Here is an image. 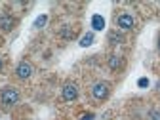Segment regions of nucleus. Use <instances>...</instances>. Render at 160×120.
Masks as SVG:
<instances>
[{"mask_svg": "<svg viewBox=\"0 0 160 120\" xmlns=\"http://www.w3.org/2000/svg\"><path fill=\"white\" fill-rule=\"evenodd\" d=\"M92 27H93V31H103L105 29V17L99 15V13L92 15Z\"/></svg>", "mask_w": 160, "mask_h": 120, "instance_id": "obj_10", "label": "nucleus"}, {"mask_svg": "<svg viewBox=\"0 0 160 120\" xmlns=\"http://www.w3.org/2000/svg\"><path fill=\"white\" fill-rule=\"evenodd\" d=\"M107 40H109V44H111V46H120V44H124V42H126V36H124V32H120V31L114 29V31L109 32Z\"/></svg>", "mask_w": 160, "mask_h": 120, "instance_id": "obj_9", "label": "nucleus"}, {"mask_svg": "<svg viewBox=\"0 0 160 120\" xmlns=\"http://www.w3.org/2000/svg\"><path fill=\"white\" fill-rule=\"evenodd\" d=\"M92 44H93V32H86L82 38H80V46H82V48H88Z\"/></svg>", "mask_w": 160, "mask_h": 120, "instance_id": "obj_11", "label": "nucleus"}, {"mask_svg": "<svg viewBox=\"0 0 160 120\" xmlns=\"http://www.w3.org/2000/svg\"><path fill=\"white\" fill-rule=\"evenodd\" d=\"M2 69H4V57L0 55V72H2Z\"/></svg>", "mask_w": 160, "mask_h": 120, "instance_id": "obj_16", "label": "nucleus"}, {"mask_svg": "<svg viewBox=\"0 0 160 120\" xmlns=\"http://www.w3.org/2000/svg\"><path fill=\"white\" fill-rule=\"evenodd\" d=\"M15 25H17V17H13V13H10V12H2V13H0V31H2V32L13 31Z\"/></svg>", "mask_w": 160, "mask_h": 120, "instance_id": "obj_7", "label": "nucleus"}, {"mask_svg": "<svg viewBox=\"0 0 160 120\" xmlns=\"http://www.w3.org/2000/svg\"><path fill=\"white\" fill-rule=\"evenodd\" d=\"M76 27H71V25H63V27H59V31H57V34H59V38L61 40H72L74 36H76Z\"/></svg>", "mask_w": 160, "mask_h": 120, "instance_id": "obj_8", "label": "nucleus"}, {"mask_svg": "<svg viewBox=\"0 0 160 120\" xmlns=\"http://www.w3.org/2000/svg\"><path fill=\"white\" fill-rule=\"evenodd\" d=\"M107 67L112 72H122L126 69V57L120 53H109L107 55Z\"/></svg>", "mask_w": 160, "mask_h": 120, "instance_id": "obj_6", "label": "nucleus"}, {"mask_svg": "<svg viewBox=\"0 0 160 120\" xmlns=\"http://www.w3.org/2000/svg\"><path fill=\"white\" fill-rule=\"evenodd\" d=\"M46 21H48V15H40L36 21H34V29H42L46 25Z\"/></svg>", "mask_w": 160, "mask_h": 120, "instance_id": "obj_13", "label": "nucleus"}, {"mask_svg": "<svg viewBox=\"0 0 160 120\" xmlns=\"http://www.w3.org/2000/svg\"><path fill=\"white\" fill-rule=\"evenodd\" d=\"M156 50H158V53H160V36H158V42H156Z\"/></svg>", "mask_w": 160, "mask_h": 120, "instance_id": "obj_17", "label": "nucleus"}, {"mask_svg": "<svg viewBox=\"0 0 160 120\" xmlns=\"http://www.w3.org/2000/svg\"><path fill=\"white\" fill-rule=\"evenodd\" d=\"M147 118L149 120H160V109H149Z\"/></svg>", "mask_w": 160, "mask_h": 120, "instance_id": "obj_12", "label": "nucleus"}, {"mask_svg": "<svg viewBox=\"0 0 160 120\" xmlns=\"http://www.w3.org/2000/svg\"><path fill=\"white\" fill-rule=\"evenodd\" d=\"M137 86H139V88H147V86H149V80H147V78H139Z\"/></svg>", "mask_w": 160, "mask_h": 120, "instance_id": "obj_15", "label": "nucleus"}, {"mask_svg": "<svg viewBox=\"0 0 160 120\" xmlns=\"http://www.w3.org/2000/svg\"><path fill=\"white\" fill-rule=\"evenodd\" d=\"M19 99H21V93H19L15 86H4L0 90V109H4V111L13 109L19 103Z\"/></svg>", "mask_w": 160, "mask_h": 120, "instance_id": "obj_3", "label": "nucleus"}, {"mask_svg": "<svg viewBox=\"0 0 160 120\" xmlns=\"http://www.w3.org/2000/svg\"><path fill=\"white\" fill-rule=\"evenodd\" d=\"M114 27L116 31L120 32H128V31H133L137 27V15L132 12V10H124L120 8L114 12Z\"/></svg>", "mask_w": 160, "mask_h": 120, "instance_id": "obj_2", "label": "nucleus"}, {"mask_svg": "<svg viewBox=\"0 0 160 120\" xmlns=\"http://www.w3.org/2000/svg\"><path fill=\"white\" fill-rule=\"evenodd\" d=\"M95 116H93V112H90V111H82V112H78V120H93Z\"/></svg>", "mask_w": 160, "mask_h": 120, "instance_id": "obj_14", "label": "nucleus"}, {"mask_svg": "<svg viewBox=\"0 0 160 120\" xmlns=\"http://www.w3.org/2000/svg\"><path fill=\"white\" fill-rule=\"evenodd\" d=\"M111 92H112V84L109 82V80H93V82L88 86V97L92 99L93 105H101L105 103L107 99L111 97Z\"/></svg>", "mask_w": 160, "mask_h": 120, "instance_id": "obj_1", "label": "nucleus"}, {"mask_svg": "<svg viewBox=\"0 0 160 120\" xmlns=\"http://www.w3.org/2000/svg\"><path fill=\"white\" fill-rule=\"evenodd\" d=\"M80 95V86L76 80H67L61 86V101L67 103V105H72Z\"/></svg>", "mask_w": 160, "mask_h": 120, "instance_id": "obj_4", "label": "nucleus"}, {"mask_svg": "<svg viewBox=\"0 0 160 120\" xmlns=\"http://www.w3.org/2000/svg\"><path fill=\"white\" fill-rule=\"evenodd\" d=\"M32 74H34V65L29 61V59H21L13 69V76L17 80H29Z\"/></svg>", "mask_w": 160, "mask_h": 120, "instance_id": "obj_5", "label": "nucleus"}]
</instances>
